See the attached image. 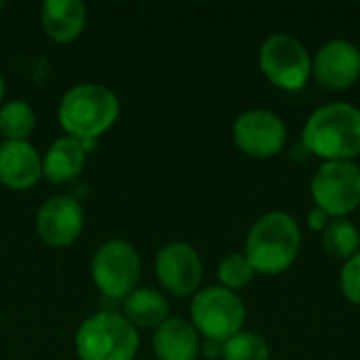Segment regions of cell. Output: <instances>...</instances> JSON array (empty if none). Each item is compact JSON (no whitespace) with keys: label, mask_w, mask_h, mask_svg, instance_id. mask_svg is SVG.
Instances as JSON below:
<instances>
[{"label":"cell","mask_w":360,"mask_h":360,"mask_svg":"<svg viewBox=\"0 0 360 360\" xmlns=\"http://www.w3.org/2000/svg\"><path fill=\"white\" fill-rule=\"evenodd\" d=\"M302 141L325 162H352L360 156V108L327 103L314 110L306 120Z\"/></svg>","instance_id":"obj_1"},{"label":"cell","mask_w":360,"mask_h":360,"mask_svg":"<svg viewBox=\"0 0 360 360\" xmlns=\"http://www.w3.org/2000/svg\"><path fill=\"white\" fill-rule=\"evenodd\" d=\"M59 124L78 141H97L108 133L120 116V101L103 84L80 82L74 84L59 103Z\"/></svg>","instance_id":"obj_2"},{"label":"cell","mask_w":360,"mask_h":360,"mask_svg":"<svg viewBox=\"0 0 360 360\" xmlns=\"http://www.w3.org/2000/svg\"><path fill=\"white\" fill-rule=\"evenodd\" d=\"M302 247V230L297 221L283 211H272L259 217L245 243V255L255 274L276 276L293 266Z\"/></svg>","instance_id":"obj_3"},{"label":"cell","mask_w":360,"mask_h":360,"mask_svg":"<svg viewBox=\"0 0 360 360\" xmlns=\"http://www.w3.org/2000/svg\"><path fill=\"white\" fill-rule=\"evenodd\" d=\"M139 350L137 329L116 312H97L76 333L80 360H133Z\"/></svg>","instance_id":"obj_4"},{"label":"cell","mask_w":360,"mask_h":360,"mask_svg":"<svg viewBox=\"0 0 360 360\" xmlns=\"http://www.w3.org/2000/svg\"><path fill=\"white\" fill-rule=\"evenodd\" d=\"M190 316L198 335L224 344L243 331L247 310L234 291L224 287H207L194 295Z\"/></svg>","instance_id":"obj_5"},{"label":"cell","mask_w":360,"mask_h":360,"mask_svg":"<svg viewBox=\"0 0 360 360\" xmlns=\"http://www.w3.org/2000/svg\"><path fill=\"white\" fill-rule=\"evenodd\" d=\"M91 276L101 295L110 300H127L141 276V257L127 240L103 243L91 262Z\"/></svg>","instance_id":"obj_6"},{"label":"cell","mask_w":360,"mask_h":360,"mask_svg":"<svg viewBox=\"0 0 360 360\" xmlns=\"http://www.w3.org/2000/svg\"><path fill=\"white\" fill-rule=\"evenodd\" d=\"M259 68L283 91H302L312 76L308 49L291 34H272L259 49Z\"/></svg>","instance_id":"obj_7"},{"label":"cell","mask_w":360,"mask_h":360,"mask_svg":"<svg viewBox=\"0 0 360 360\" xmlns=\"http://www.w3.org/2000/svg\"><path fill=\"white\" fill-rule=\"evenodd\" d=\"M312 198L329 217H346L360 205V169L356 162H325L312 177Z\"/></svg>","instance_id":"obj_8"},{"label":"cell","mask_w":360,"mask_h":360,"mask_svg":"<svg viewBox=\"0 0 360 360\" xmlns=\"http://www.w3.org/2000/svg\"><path fill=\"white\" fill-rule=\"evenodd\" d=\"M232 137L236 148L247 156L272 158L285 146L287 127L283 118L270 110H249L234 120Z\"/></svg>","instance_id":"obj_9"},{"label":"cell","mask_w":360,"mask_h":360,"mask_svg":"<svg viewBox=\"0 0 360 360\" xmlns=\"http://www.w3.org/2000/svg\"><path fill=\"white\" fill-rule=\"evenodd\" d=\"M156 276L160 285L177 295H196L202 281V259L198 251L188 243H169L156 253Z\"/></svg>","instance_id":"obj_10"},{"label":"cell","mask_w":360,"mask_h":360,"mask_svg":"<svg viewBox=\"0 0 360 360\" xmlns=\"http://www.w3.org/2000/svg\"><path fill=\"white\" fill-rule=\"evenodd\" d=\"M84 228V211L72 196L49 198L36 215V232L46 247L63 249L76 243Z\"/></svg>","instance_id":"obj_11"},{"label":"cell","mask_w":360,"mask_h":360,"mask_svg":"<svg viewBox=\"0 0 360 360\" xmlns=\"http://www.w3.org/2000/svg\"><path fill=\"white\" fill-rule=\"evenodd\" d=\"M316 82L327 91H346L360 78V49L348 40H329L312 61Z\"/></svg>","instance_id":"obj_12"},{"label":"cell","mask_w":360,"mask_h":360,"mask_svg":"<svg viewBox=\"0 0 360 360\" xmlns=\"http://www.w3.org/2000/svg\"><path fill=\"white\" fill-rule=\"evenodd\" d=\"M42 177V158L30 141L0 143V184L15 192L34 188Z\"/></svg>","instance_id":"obj_13"},{"label":"cell","mask_w":360,"mask_h":360,"mask_svg":"<svg viewBox=\"0 0 360 360\" xmlns=\"http://www.w3.org/2000/svg\"><path fill=\"white\" fill-rule=\"evenodd\" d=\"M158 360H196L200 354V335L194 325L179 316H169L152 338Z\"/></svg>","instance_id":"obj_14"},{"label":"cell","mask_w":360,"mask_h":360,"mask_svg":"<svg viewBox=\"0 0 360 360\" xmlns=\"http://www.w3.org/2000/svg\"><path fill=\"white\" fill-rule=\"evenodd\" d=\"M40 19L51 40L68 44L82 34L86 25V6L80 0H46Z\"/></svg>","instance_id":"obj_15"},{"label":"cell","mask_w":360,"mask_h":360,"mask_svg":"<svg viewBox=\"0 0 360 360\" xmlns=\"http://www.w3.org/2000/svg\"><path fill=\"white\" fill-rule=\"evenodd\" d=\"M86 152L74 137H59L42 156V177L51 184H70L84 169Z\"/></svg>","instance_id":"obj_16"},{"label":"cell","mask_w":360,"mask_h":360,"mask_svg":"<svg viewBox=\"0 0 360 360\" xmlns=\"http://www.w3.org/2000/svg\"><path fill=\"white\" fill-rule=\"evenodd\" d=\"M124 319L135 329H158L169 319V302L154 289H135L124 300Z\"/></svg>","instance_id":"obj_17"},{"label":"cell","mask_w":360,"mask_h":360,"mask_svg":"<svg viewBox=\"0 0 360 360\" xmlns=\"http://www.w3.org/2000/svg\"><path fill=\"white\" fill-rule=\"evenodd\" d=\"M323 249L335 259H352L360 251V234L356 226L346 217L331 219V224L323 232Z\"/></svg>","instance_id":"obj_18"},{"label":"cell","mask_w":360,"mask_h":360,"mask_svg":"<svg viewBox=\"0 0 360 360\" xmlns=\"http://www.w3.org/2000/svg\"><path fill=\"white\" fill-rule=\"evenodd\" d=\"M36 129V114L27 101L13 99L0 108V133L4 141H27Z\"/></svg>","instance_id":"obj_19"},{"label":"cell","mask_w":360,"mask_h":360,"mask_svg":"<svg viewBox=\"0 0 360 360\" xmlns=\"http://www.w3.org/2000/svg\"><path fill=\"white\" fill-rule=\"evenodd\" d=\"M224 360H268L270 346L264 335L255 331H240L224 342Z\"/></svg>","instance_id":"obj_20"},{"label":"cell","mask_w":360,"mask_h":360,"mask_svg":"<svg viewBox=\"0 0 360 360\" xmlns=\"http://www.w3.org/2000/svg\"><path fill=\"white\" fill-rule=\"evenodd\" d=\"M253 276H255V270L245 253L226 255L217 268V278H219L221 287L228 291H234V293L238 289H245L253 281Z\"/></svg>","instance_id":"obj_21"},{"label":"cell","mask_w":360,"mask_h":360,"mask_svg":"<svg viewBox=\"0 0 360 360\" xmlns=\"http://www.w3.org/2000/svg\"><path fill=\"white\" fill-rule=\"evenodd\" d=\"M340 285H342V291L344 295L352 302L360 306V251L344 264V270H342V276H340Z\"/></svg>","instance_id":"obj_22"},{"label":"cell","mask_w":360,"mask_h":360,"mask_svg":"<svg viewBox=\"0 0 360 360\" xmlns=\"http://www.w3.org/2000/svg\"><path fill=\"white\" fill-rule=\"evenodd\" d=\"M331 219L333 217H329L323 209H319V207H314L310 213H308V226L312 228V230H316V232H325V228L331 224Z\"/></svg>","instance_id":"obj_23"},{"label":"cell","mask_w":360,"mask_h":360,"mask_svg":"<svg viewBox=\"0 0 360 360\" xmlns=\"http://www.w3.org/2000/svg\"><path fill=\"white\" fill-rule=\"evenodd\" d=\"M200 352L209 359H219L224 352V344L221 342H213V340H205L200 344Z\"/></svg>","instance_id":"obj_24"},{"label":"cell","mask_w":360,"mask_h":360,"mask_svg":"<svg viewBox=\"0 0 360 360\" xmlns=\"http://www.w3.org/2000/svg\"><path fill=\"white\" fill-rule=\"evenodd\" d=\"M4 91H6V86H4V78H2V74H0V101L4 99Z\"/></svg>","instance_id":"obj_25"}]
</instances>
